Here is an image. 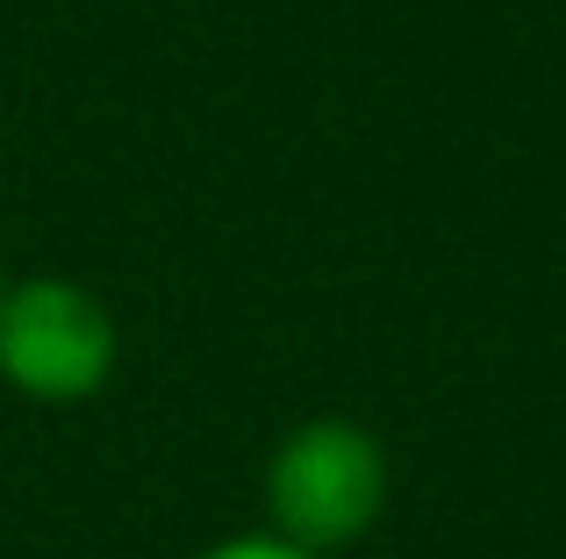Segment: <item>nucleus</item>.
<instances>
[{
  "instance_id": "nucleus-1",
  "label": "nucleus",
  "mask_w": 566,
  "mask_h": 559,
  "mask_svg": "<svg viewBox=\"0 0 566 559\" xmlns=\"http://www.w3.org/2000/svg\"><path fill=\"white\" fill-rule=\"evenodd\" d=\"M387 495H395V460L359 416H308L280 431L259 474L265 531L323 559L359 546L387 517Z\"/></svg>"
},
{
  "instance_id": "nucleus-2",
  "label": "nucleus",
  "mask_w": 566,
  "mask_h": 559,
  "mask_svg": "<svg viewBox=\"0 0 566 559\" xmlns=\"http://www.w3.org/2000/svg\"><path fill=\"white\" fill-rule=\"evenodd\" d=\"M123 366V323L86 280L8 273L0 287V380L36 409H80Z\"/></svg>"
},
{
  "instance_id": "nucleus-3",
  "label": "nucleus",
  "mask_w": 566,
  "mask_h": 559,
  "mask_svg": "<svg viewBox=\"0 0 566 559\" xmlns=\"http://www.w3.org/2000/svg\"><path fill=\"white\" fill-rule=\"evenodd\" d=\"M193 559H323V552H302V546H287V538H273L259 524V531H230V538H216V546H201Z\"/></svg>"
},
{
  "instance_id": "nucleus-4",
  "label": "nucleus",
  "mask_w": 566,
  "mask_h": 559,
  "mask_svg": "<svg viewBox=\"0 0 566 559\" xmlns=\"http://www.w3.org/2000/svg\"><path fill=\"white\" fill-rule=\"evenodd\" d=\"M0 287H8V266H0Z\"/></svg>"
}]
</instances>
